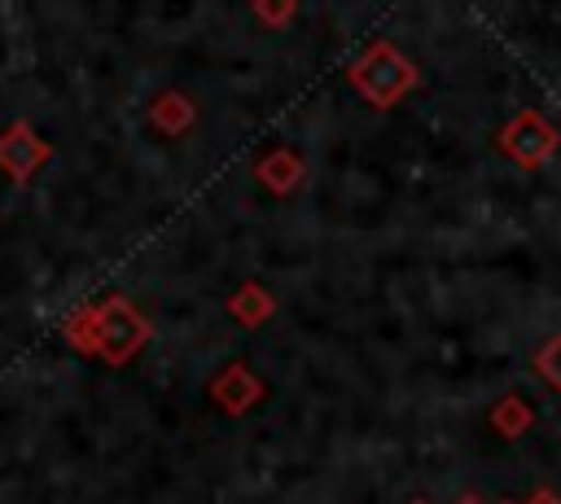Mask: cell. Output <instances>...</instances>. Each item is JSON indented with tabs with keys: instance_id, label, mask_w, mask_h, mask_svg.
Listing matches in <instances>:
<instances>
[{
	"instance_id": "5b68a950",
	"label": "cell",
	"mask_w": 561,
	"mask_h": 504,
	"mask_svg": "<svg viewBox=\"0 0 561 504\" xmlns=\"http://www.w3.org/2000/svg\"><path fill=\"white\" fill-rule=\"evenodd\" d=\"M535 504H557V495H552V491H539V495H535Z\"/></svg>"
},
{
	"instance_id": "7a4b0ae2",
	"label": "cell",
	"mask_w": 561,
	"mask_h": 504,
	"mask_svg": "<svg viewBox=\"0 0 561 504\" xmlns=\"http://www.w3.org/2000/svg\"><path fill=\"white\" fill-rule=\"evenodd\" d=\"M504 149L517 158V162H526V167H539L552 149H557V131L535 114V110H526V114H517L508 127H504Z\"/></svg>"
},
{
	"instance_id": "6da1fadb",
	"label": "cell",
	"mask_w": 561,
	"mask_h": 504,
	"mask_svg": "<svg viewBox=\"0 0 561 504\" xmlns=\"http://www.w3.org/2000/svg\"><path fill=\"white\" fill-rule=\"evenodd\" d=\"M351 83H355L377 110H386V105H394V101L416 83V70H412V61L399 57L394 44H373V48L351 66Z\"/></svg>"
},
{
	"instance_id": "8992f818",
	"label": "cell",
	"mask_w": 561,
	"mask_h": 504,
	"mask_svg": "<svg viewBox=\"0 0 561 504\" xmlns=\"http://www.w3.org/2000/svg\"><path fill=\"white\" fill-rule=\"evenodd\" d=\"M460 504H478V500H460Z\"/></svg>"
},
{
	"instance_id": "277c9868",
	"label": "cell",
	"mask_w": 561,
	"mask_h": 504,
	"mask_svg": "<svg viewBox=\"0 0 561 504\" xmlns=\"http://www.w3.org/2000/svg\"><path fill=\"white\" fill-rule=\"evenodd\" d=\"M535 368H539V377L552 386V390H561V333L539 351V359H535Z\"/></svg>"
},
{
	"instance_id": "3957f363",
	"label": "cell",
	"mask_w": 561,
	"mask_h": 504,
	"mask_svg": "<svg viewBox=\"0 0 561 504\" xmlns=\"http://www.w3.org/2000/svg\"><path fill=\"white\" fill-rule=\"evenodd\" d=\"M298 175H302V167H298V158H294L289 149H280V153H272V158L263 162V180H267V188H276V193H289V188L298 184Z\"/></svg>"
}]
</instances>
